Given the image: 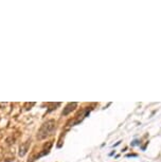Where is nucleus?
<instances>
[{
  "instance_id": "f257e3e1",
  "label": "nucleus",
  "mask_w": 161,
  "mask_h": 162,
  "mask_svg": "<svg viewBox=\"0 0 161 162\" xmlns=\"http://www.w3.org/2000/svg\"><path fill=\"white\" fill-rule=\"evenodd\" d=\"M55 128H56V122L54 120H48L39 128L37 133V139L38 140H44V139L48 138L49 136H51L54 132Z\"/></svg>"
},
{
  "instance_id": "f03ea898",
  "label": "nucleus",
  "mask_w": 161,
  "mask_h": 162,
  "mask_svg": "<svg viewBox=\"0 0 161 162\" xmlns=\"http://www.w3.org/2000/svg\"><path fill=\"white\" fill-rule=\"evenodd\" d=\"M76 106H78V104H76L75 102H73V103H68V104L66 105V107H65L64 110H63V116L69 115L70 112L73 111V110L75 109Z\"/></svg>"
},
{
  "instance_id": "7ed1b4c3",
  "label": "nucleus",
  "mask_w": 161,
  "mask_h": 162,
  "mask_svg": "<svg viewBox=\"0 0 161 162\" xmlns=\"http://www.w3.org/2000/svg\"><path fill=\"white\" fill-rule=\"evenodd\" d=\"M29 145H30V142H25V143L21 144V146L19 147V156H20V157H24V156L27 154L28 149H29Z\"/></svg>"
}]
</instances>
